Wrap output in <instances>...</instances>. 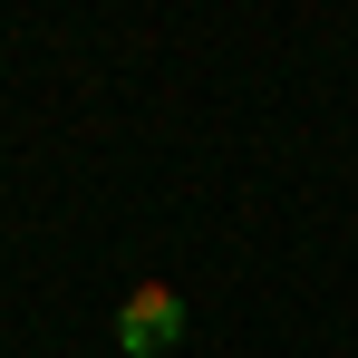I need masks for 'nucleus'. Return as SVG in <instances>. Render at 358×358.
I'll list each match as a JSON object with an SVG mask.
<instances>
[{
	"instance_id": "f257e3e1",
	"label": "nucleus",
	"mask_w": 358,
	"mask_h": 358,
	"mask_svg": "<svg viewBox=\"0 0 358 358\" xmlns=\"http://www.w3.org/2000/svg\"><path fill=\"white\" fill-rule=\"evenodd\" d=\"M175 339H184V300L165 291V281L126 291V310H117V349L126 358H155V349H175Z\"/></svg>"
}]
</instances>
